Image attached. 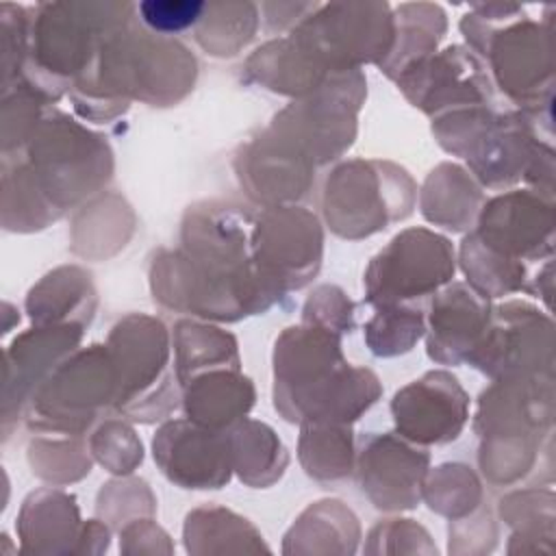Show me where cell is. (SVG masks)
I'll return each mask as SVG.
<instances>
[{
  "label": "cell",
  "instance_id": "6da1fadb",
  "mask_svg": "<svg viewBox=\"0 0 556 556\" xmlns=\"http://www.w3.org/2000/svg\"><path fill=\"white\" fill-rule=\"evenodd\" d=\"M248 211L228 202L189 206L176 252H159L150 267L154 300L204 319L237 321L267 311L280 293L252 258Z\"/></svg>",
  "mask_w": 556,
  "mask_h": 556
},
{
  "label": "cell",
  "instance_id": "7a4b0ae2",
  "mask_svg": "<svg viewBox=\"0 0 556 556\" xmlns=\"http://www.w3.org/2000/svg\"><path fill=\"white\" fill-rule=\"evenodd\" d=\"M378 397V378L345 363L337 332L306 324L278 337L274 406L287 421L350 424Z\"/></svg>",
  "mask_w": 556,
  "mask_h": 556
},
{
  "label": "cell",
  "instance_id": "3957f363",
  "mask_svg": "<svg viewBox=\"0 0 556 556\" xmlns=\"http://www.w3.org/2000/svg\"><path fill=\"white\" fill-rule=\"evenodd\" d=\"M137 4L102 2H41L30 9V56L20 80L43 98H56L74 87L93 63L100 46L132 24Z\"/></svg>",
  "mask_w": 556,
  "mask_h": 556
},
{
  "label": "cell",
  "instance_id": "277c9868",
  "mask_svg": "<svg viewBox=\"0 0 556 556\" xmlns=\"http://www.w3.org/2000/svg\"><path fill=\"white\" fill-rule=\"evenodd\" d=\"M460 33L489 61L495 85L517 104L534 106L552 91V28L532 20L521 4L476 2L460 20Z\"/></svg>",
  "mask_w": 556,
  "mask_h": 556
},
{
  "label": "cell",
  "instance_id": "5b68a950",
  "mask_svg": "<svg viewBox=\"0 0 556 556\" xmlns=\"http://www.w3.org/2000/svg\"><path fill=\"white\" fill-rule=\"evenodd\" d=\"M326 74L382 63L393 46V9L380 0L317 4L289 35Z\"/></svg>",
  "mask_w": 556,
  "mask_h": 556
},
{
  "label": "cell",
  "instance_id": "8992f818",
  "mask_svg": "<svg viewBox=\"0 0 556 556\" xmlns=\"http://www.w3.org/2000/svg\"><path fill=\"white\" fill-rule=\"evenodd\" d=\"M24 148V165L61 213L104 187L113 172L106 141L63 113L43 115Z\"/></svg>",
  "mask_w": 556,
  "mask_h": 556
},
{
  "label": "cell",
  "instance_id": "52a82bcc",
  "mask_svg": "<svg viewBox=\"0 0 556 556\" xmlns=\"http://www.w3.org/2000/svg\"><path fill=\"white\" fill-rule=\"evenodd\" d=\"M106 348L117 380L113 406L139 421L165 417L178 400L165 326L148 315H128L113 326Z\"/></svg>",
  "mask_w": 556,
  "mask_h": 556
},
{
  "label": "cell",
  "instance_id": "ba28073f",
  "mask_svg": "<svg viewBox=\"0 0 556 556\" xmlns=\"http://www.w3.org/2000/svg\"><path fill=\"white\" fill-rule=\"evenodd\" d=\"M117 380L109 348L91 345L61 361L28 400V426L48 434L80 437L115 402Z\"/></svg>",
  "mask_w": 556,
  "mask_h": 556
},
{
  "label": "cell",
  "instance_id": "9c48e42d",
  "mask_svg": "<svg viewBox=\"0 0 556 556\" xmlns=\"http://www.w3.org/2000/svg\"><path fill=\"white\" fill-rule=\"evenodd\" d=\"M415 185L404 169L382 161L339 165L324 189V215L345 239L369 237L410 213Z\"/></svg>",
  "mask_w": 556,
  "mask_h": 556
},
{
  "label": "cell",
  "instance_id": "30bf717a",
  "mask_svg": "<svg viewBox=\"0 0 556 556\" xmlns=\"http://www.w3.org/2000/svg\"><path fill=\"white\" fill-rule=\"evenodd\" d=\"M454 276L452 243L426 228L395 235L369 263L363 285L374 306L410 304L437 293Z\"/></svg>",
  "mask_w": 556,
  "mask_h": 556
},
{
  "label": "cell",
  "instance_id": "8fae6325",
  "mask_svg": "<svg viewBox=\"0 0 556 556\" xmlns=\"http://www.w3.org/2000/svg\"><path fill=\"white\" fill-rule=\"evenodd\" d=\"M321 243L317 217L300 206H265L252 226L254 265L280 295L317 274Z\"/></svg>",
  "mask_w": 556,
  "mask_h": 556
},
{
  "label": "cell",
  "instance_id": "7c38bea8",
  "mask_svg": "<svg viewBox=\"0 0 556 556\" xmlns=\"http://www.w3.org/2000/svg\"><path fill=\"white\" fill-rule=\"evenodd\" d=\"M395 80L404 96L432 117L454 109L495 104V85L482 59L463 46H447L424 56Z\"/></svg>",
  "mask_w": 556,
  "mask_h": 556
},
{
  "label": "cell",
  "instance_id": "4fadbf2b",
  "mask_svg": "<svg viewBox=\"0 0 556 556\" xmlns=\"http://www.w3.org/2000/svg\"><path fill=\"white\" fill-rule=\"evenodd\" d=\"M469 365L495 380L549 374L552 321L523 302H508L495 308Z\"/></svg>",
  "mask_w": 556,
  "mask_h": 556
},
{
  "label": "cell",
  "instance_id": "5bb4252c",
  "mask_svg": "<svg viewBox=\"0 0 556 556\" xmlns=\"http://www.w3.org/2000/svg\"><path fill=\"white\" fill-rule=\"evenodd\" d=\"M154 463L182 489H219L230 480L232 456L226 430L193 419H174L152 441Z\"/></svg>",
  "mask_w": 556,
  "mask_h": 556
},
{
  "label": "cell",
  "instance_id": "9a60e30c",
  "mask_svg": "<svg viewBox=\"0 0 556 556\" xmlns=\"http://www.w3.org/2000/svg\"><path fill=\"white\" fill-rule=\"evenodd\" d=\"M476 239L513 261L552 254V200L539 191H508L478 211Z\"/></svg>",
  "mask_w": 556,
  "mask_h": 556
},
{
  "label": "cell",
  "instance_id": "2e32d148",
  "mask_svg": "<svg viewBox=\"0 0 556 556\" xmlns=\"http://www.w3.org/2000/svg\"><path fill=\"white\" fill-rule=\"evenodd\" d=\"M467 393L447 371H428L391 402L397 432L421 445L454 441L467 421Z\"/></svg>",
  "mask_w": 556,
  "mask_h": 556
},
{
  "label": "cell",
  "instance_id": "e0dca14e",
  "mask_svg": "<svg viewBox=\"0 0 556 556\" xmlns=\"http://www.w3.org/2000/svg\"><path fill=\"white\" fill-rule=\"evenodd\" d=\"M491 317L489 298L465 282L445 285L430 304L428 356L441 365L469 363L489 330Z\"/></svg>",
  "mask_w": 556,
  "mask_h": 556
},
{
  "label": "cell",
  "instance_id": "ac0fdd59",
  "mask_svg": "<svg viewBox=\"0 0 556 556\" xmlns=\"http://www.w3.org/2000/svg\"><path fill=\"white\" fill-rule=\"evenodd\" d=\"M428 454L395 434H376L363 443L358 478L378 508H410L419 500Z\"/></svg>",
  "mask_w": 556,
  "mask_h": 556
},
{
  "label": "cell",
  "instance_id": "d6986e66",
  "mask_svg": "<svg viewBox=\"0 0 556 556\" xmlns=\"http://www.w3.org/2000/svg\"><path fill=\"white\" fill-rule=\"evenodd\" d=\"M80 328L78 324L37 326L15 337L4 354V421L11 417V410H20L28 402L26 397L33 395L54 367L65 361V354L78 345Z\"/></svg>",
  "mask_w": 556,
  "mask_h": 556
},
{
  "label": "cell",
  "instance_id": "ffe728a7",
  "mask_svg": "<svg viewBox=\"0 0 556 556\" xmlns=\"http://www.w3.org/2000/svg\"><path fill=\"white\" fill-rule=\"evenodd\" d=\"M239 163L241 182H245L250 193L267 206H278V202L304 195L311 182L313 165L269 132L248 146Z\"/></svg>",
  "mask_w": 556,
  "mask_h": 556
},
{
  "label": "cell",
  "instance_id": "44dd1931",
  "mask_svg": "<svg viewBox=\"0 0 556 556\" xmlns=\"http://www.w3.org/2000/svg\"><path fill=\"white\" fill-rule=\"evenodd\" d=\"M182 387L187 417L215 430L235 426L254 404V387L237 369H211L193 376Z\"/></svg>",
  "mask_w": 556,
  "mask_h": 556
},
{
  "label": "cell",
  "instance_id": "7402d4cb",
  "mask_svg": "<svg viewBox=\"0 0 556 556\" xmlns=\"http://www.w3.org/2000/svg\"><path fill=\"white\" fill-rule=\"evenodd\" d=\"M96 291L89 274L78 267H59L48 274L26 298V308L37 326H85L93 317Z\"/></svg>",
  "mask_w": 556,
  "mask_h": 556
},
{
  "label": "cell",
  "instance_id": "603a6c76",
  "mask_svg": "<svg viewBox=\"0 0 556 556\" xmlns=\"http://www.w3.org/2000/svg\"><path fill=\"white\" fill-rule=\"evenodd\" d=\"M447 15L434 2H402L393 9V46L380 70L397 78L408 65L437 52L445 37Z\"/></svg>",
  "mask_w": 556,
  "mask_h": 556
},
{
  "label": "cell",
  "instance_id": "cb8c5ba5",
  "mask_svg": "<svg viewBox=\"0 0 556 556\" xmlns=\"http://www.w3.org/2000/svg\"><path fill=\"white\" fill-rule=\"evenodd\" d=\"M245 72L271 91L308 98L332 76L319 70L289 37L271 39L245 63Z\"/></svg>",
  "mask_w": 556,
  "mask_h": 556
},
{
  "label": "cell",
  "instance_id": "d4e9b609",
  "mask_svg": "<svg viewBox=\"0 0 556 556\" xmlns=\"http://www.w3.org/2000/svg\"><path fill=\"white\" fill-rule=\"evenodd\" d=\"M482 193L476 182L456 165H439L424 185V215L445 228L463 230L480 211Z\"/></svg>",
  "mask_w": 556,
  "mask_h": 556
},
{
  "label": "cell",
  "instance_id": "484cf974",
  "mask_svg": "<svg viewBox=\"0 0 556 556\" xmlns=\"http://www.w3.org/2000/svg\"><path fill=\"white\" fill-rule=\"evenodd\" d=\"M176 374L185 384L211 369H239L237 341L228 332L193 321H178L174 328Z\"/></svg>",
  "mask_w": 556,
  "mask_h": 556
},
{
  "label": "cell",
  "instance_id": "4316f807",
  "mask_svg": "<svg viewBox=\"0 0 556 556\" xmlns=\"http://www.w3.org/2000/svg\"><path fill=\"white\" fill-rule=\"evenodd\" d=\"M232 469L243 482L254 486L271 484L287 465V454L282 443L276 439L271 428L258 421H237L228 432Z\"/></svg>",
  "mask_w": 556,
  "mask_h": 556
},
{
  "label": "cell",
  "instance_id": "83f0119b",
  "mask_svg": "<svg viewBox=\"0 0 556 556\" xmlns=\"http://www.w3.org/2000/svg\"><path fill=\"white\" fill-rule=\"evenodd\" d=\"M258 4L254 2H206L195 24V41L213 56H235L258 28Z\"/></svg>",
  "mask_w": 556,
  "mask_h": 556
},
{
  "label": "cell",
  "instance_id": "f1b7e54d",
  "mask_svg": "<svg viewBox=\"0 0 556 556\" xmlns=\"http://www.w3.org/2000/svg\"><path fill=\"white\" fill-rule=\"evenodd\" d=\"M300 460L308 476L319 480L345 478L354 463L352 430L348 424L304 421L300 439Z\"/></svg>",
  "mask_w": 556,
  "mask_h": 556
},
{
  "label": "cell",
  "instance_id": "f546056e",
  "mask_svg": "<svg viewBox=\"0 0 556 556\" xmlns=\"http://www.w3.org/2000/svg\"><path fill=\"white\" fill-rule=\"evenodd\" d=\"M460 265L469 287L484 298H500L523 289L526 267L521 261L502 256L480 243L471 232L460 245Z\"/></svg>",
  "mask_w": 556,
  "mask_h": 556
},
{
  "label": "cell",
  "instance_id": "4dcf8cb0",
  "mask_svg": "<svg viewBox=\"0 0 556 556\" xmlns=\"http://www.w3.org/2000/svg\"><path fill=\"white\" fill-rule=\"evenodd\" d=\"M426 317L421 306L384 304L376 306V315L365 326V341L376 356H397L424 337Z\"/></svg>",
  "mask_w": 556,
  "mask_h": 556
},
{
  "label": "cell",
  "instance_id": "1f68e13d",
  "mask_svg": "<svg viewBox=\"0 0 556 556\" xmlns=\"http://www.w3.org/2000/svg\"><path fill=\"white\" fill-rule=\"evenodd\" d=\"M30 56V9L13 2L0 4V61L2 87L20 80Z\"/></svg>",
  "mask_w": 556,
  "mask_h": 556
},
{
  "label": "cell",
  "instance_id": "d6a6232c",
  "mask_svg": "<svg viewBox=\"0 0 556 556\" xmlns=\"http://www.w3.org/2000/svg\"><path fill=\"white\" fill-rule=\"evenodd\" d=\"M204 9L206 2L202 0H143L137 4V15L150 33L172 37L195 28Z\"/></svg>",
  "mask_w": 556,
  "mask_h": 556
},
{
  "label": "cell",
  "instance_id": "836d02e7",
  "mask_svg": "<svg viewBox=\"0 0 556 556\" xmlns=\"http://www.w3.org/2000/svg\"><path fill=\"white\" fill-rule=\"evenodd\" d=\"M354 306L337 287H319L304 306V321L326 330H348L354 326Z\"/></svg>",
  "mask_w": 556,
  "mask_h": 556
},
{
  "label": "cell",
  "instance_id": "e575fe53",
  "mask_svg": "<svg viewBox=\"0 0 556 556\" xmlns=\"http://www.w3.org/2000/svg\"><path fill=\"white\" fill-rule=\"evenodd\" d=\"M93 452L111 471H130L135 463L141 460V445L128 428L117 424H106L93 437Z\"/></svg>",
  "mask_w": 556,
  "mask_h": 556
},
{
  "label": "cell",
  "instance_id": "d590c367",
  "mask_svg": "<svg viewBox=\"0 0 556 556\" xmlns=\"http://www.w3.org/2000/svg\"><path fill=\"white\" fill-rule=\"evenodd\" d=\"M319 2H261L258 13L269 30L289 26L291 30L317 7Z\"/></svg>",
  "mask_w": 556,
  "mask_h": 556
}]
</instances>
